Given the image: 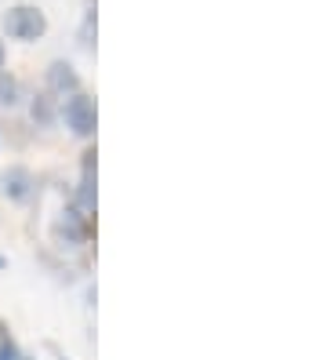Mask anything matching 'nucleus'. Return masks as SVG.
<instances>
[{
    "label": "nucleus",
    "mask_w": 327,
    "mask_h": 360,
    "mask_svg": "<svg viewBox=\"0 0 327 360\" xmlns=\"http://www.w3.org/2000/svg\"><path fill=\"white\" fill-rule=\"evenodd\" d=\"M4 33L11 40L30 44V40H40L48 33V18H44V11L33 8V4H15V8L4 11Z\"/></svg>",
    "instance_id": "obj_1"
},
{
    "label": "nucleus",
    "mask_w": 327,
    "mask_h": 360,
    "mask_svg": "<svg viewBox=\"0 0 327 360\" xmlns=\"http://www.w3.org/2000/svg\"><path fill=\"white\" fill-rule=\"evenodd\" d=\"M62 117H65V128H70L73 135L80 139H91L95 135V124H98V113H95V102L87 95H70L62 105Z\"/></svg>",
    "instance_id": "obj_2"
},
{
    "label": "nucleus",
    "mask_w": 327,
    "mask_h": 360,
    "mask_svg": "<svg viewBox=\"0 0 327 360\" xmlns=\"http://www.w3.org/2000/svg\"><path fill=\"white\" fill-rule=\"evenodd\" d=\"M48 91L51 95H77L80 91V77L70 62H51L48 66Z\"/></svg>",
    "instance_id": "obj_3"
},
{
    "label": "nucleus",
    "mask_w": 327,
    "mask_h": 360,
    "mask_svg": "<svg viewBox=\"0 0 327 360\" xmlns=\"http://www.w3.org/2000/svg\"><path fill=\"white\" fill-rule=\"evenodd\" d=\"M4 193L11 200H26L33 193V175L26 172V167H8L4 172Z\"/></svg>",
    "instance_id": "obj_4"
},
{
    "label": "nucleus",
    "mask_w": 327,
    "mask_h": 360,
    "mask_svg": "<svg viewBox=\"0 0 327 360\" xmlns=\"http://www.w3.org/2000/svg\"><path fill=\"white\" fill-rule=\"evenodd\" d=\"M58 237H65L70 244H80L87 237V222H84L80 211H65V219L58 222Z\"/></svg>",
    "instance_id": "obj_5"
},
{
    "label": "nucleus",
    "mask_w": 327,
    "mask_h": 360,
    "mask_svg": "<svg viewBox=\"0 0 327 360\" xmlns=\"http://www.w3.org/2000/svg\"><path fill=\"white\" fill-rule=\"evenodd\" d=\"M18 95H22L18 77H11V73L0 70V105H15V102H18Z\"/></svg>",
    "instance_id": "obj_6"
},
{
    "label": "nucleus",
    "mask_w": 327,
    "mask_h": 360,
    "mask_svg": "<svg viewBox=\"0 0 327 360\" xmlns=\"http://www.w3.org/2000/svg\"><path fill=\"white\" fill-rule=\"evenodd\" d=\"M0 360H22V353L15 346V338L8 335V328H0Z\"/></svg>",
    "instance_id": "obj_7"
},
{
    "label": "nucleus",
    "mask_w": 327,
    "mask_h": 360,
    "mask_svg": "<svg viewBox=\"0 0 327 360\" xmlns=\"http://www.w3.org/2000/svg\"><path fill=\"white\" fill-rule=\"evenodd\" d=\"M33 120L51 124V102H48V98H37V102H33Z\"/></svg>",
    "instance_id": "obj_8"
},
{
    "label": "nucleus",
    "mask_w": 327,
    "mask_h": 360,
    "mask_svg": "<svg viewBox=\"0 0 327 360\" xmlns=\"http://www.w3.org/2000/svg\"><path fill=\"white\" fill-rule=\"evenodd\" d=\"M0 70H4V44H0Z\"/></svg>",
    "instance_id": "obj_9"
},
{
    "label": "nucleus",
    "mask_w": 327,
    "mask_h": 360,
    "mask_svg": "<svg viewBox=\"0 0 327 360\" xmlns=\"http://www.w3.org/2000/svg\"><path fill=\"white\" fill-rule=\"evenodd\" d=\"M0 266H4V259H0Z\"/></svg>",
    "instance_id": "obj_10"
}]
</instances>
